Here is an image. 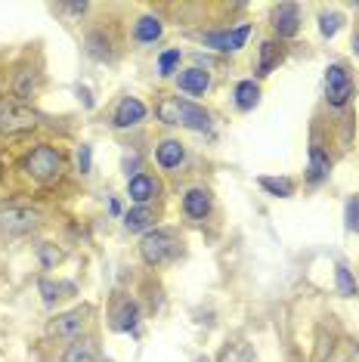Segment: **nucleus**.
<instances>
[{
  "mask_svg": "<svg viewBox=\"0 0 359 362\" xmlns=\"http://www.w3.org/2000/svg\"><path fill=\"white\" fill-rule=\"evenodd\" d=\"M25 174L37 183H53L62 177V155L53 146H37L25 155Z\"/></svg>",
  "mask_w": 359,
  "mask_h": 362,
  "instance_id": "nucleus-1",
  "label": "nucleus"
},
{
  "mask_svg": "<svg viewBox=\"0 0 359 362\" xmlns=\"http://www.w3.org/2000/svg\"><path fill=\"white\" fill-rule=\"evenodd\" d=\"M356 87H353V78H350V71L344 69L341 62H334L325 69V100L334 109H344V105L353 100Z\"/></svg>",
  "mask_w": 359,
  "mask_h": 362,
  "instance_id": "nucleus-2",
  "label": "nucleus"
},
{
  "mask_svg": "<svg viewBox=\"0 0 359 362\" xmlns=\"http://www.w3.org/2000/svg\"><path fill=\"white\" fill-rule=\"evenodd\" d=\"M140 254L149 267H161L177 254V238L167 233V229H152V233L143 235L140 242Z\"/></svg>",
  "mask_w": 359,
  "mask_h": 362,
  "instance_id": "nucleus-3",
  "label": "nucleus"
},
{
  "mask_svg": "<svg viewBox=\"0 0 359 362\" xmlns=\"http://www.w3.org/2000/svg\"><path fill=\"white\" fill-rule=\"evenodd\" d=\"M40 226V214L35 208H22V204H10L0 208V233L6 235H28Z\"/></svg>",
  "mask_w": 359,
  "mask_h": 362,
  "instance_id": "nucleus-4",
  "label": "nucleus"
},
{
  "mask_svg": "<svg viewBox=\"0 0 359 362\" xmlns=\"http://www.w3.org/2000/svg\"><path fill=\"white\" fill-rule=\"evenodd\" d=\"M90 313H93L90 307L69 310V313H62V316H56L47 332L56 334V337H78V334L87 328V322H90Z\"/></svg>",
  "mask_w": 359,
  "mask_h": 362,
  "instance_id": "nucleus-5",
  "label": "nucleus"
},
{
  "mask_svg": "<svg viewBox=\"0 0 359 362\" xmlns=\"http://www.w3.org/2000/svg\"><path fill=\"white\" fill-rule=\"evenodd\" d=\"M37 127V115L28 109V105H6L4 115H0V130L4 134H28V130Z\"/></svg>",
  "mask_w": 359,
  "mask_h": 362,
  "instance_id": "nucleus-6",
  "label": "nucleus"
},
{
  "mask_svg": "<svg viewBox=\"0 0 359 362\" xmlns=\"http://www.w3.org/2000/svg\"><path fill=\"white\" fill-rule=\"evenodd\" d=\"M248 35H251V25H239L233 31H211V35H205V44L214 47V50H220V53H235V50L245 47Z\"/></svg>",
  "mask_w": 359,
  "mask_h": 362,
  "instance_id": "nucleus-7",
  "label": "nucleus"
},
{
  "mask_svg": "<svg viewBox=\"0 0 359 362\" xmlns=\"http://www.w3.org/2000/svg\"><path fill=\"white\" fill-rule=\"evenodd\" d=\"M273 28L279 37H295L300 31V6L298 4H279L273 10Z\"/></svg>",
  "mask_w": 359,
  "mask_h": 362,
  "instance_id": "nucleus-8",
  "label": "nucleus"
},
{
  "mask_svg": "<svg viewBox=\"0 0 359 362\" xmlns=\"http://www.w3.org/2000/svg\"><path fill=\"white\" fill-rule=\"evenodd\" d=\"M177 124L180 127H189V130H208L211 127V115L195 105L189 100H180L177 96Z\"/></svg>",
  "mask_w": 359,
  "mask_h": 362,
  "instance_id": "nucleus-9",
  "label": "nucleus"
},
{
  "mask_svg": "<svg viewBox=\"0 0 359 362\" xmlns=\"http://www.w3.org/2000/svg\"><path fill=\"white\" fill-rule=\"evenodd\" d=\"M136 322H140V307L130 298H118L115 310H112V328L115 332H134Z\"/></svg>",
  "mask_w": 359,
  "mask_h": 362,
  "instance_id": "nucleus-10",
  "label": "nucleus"
},
{
  "mask_svg": "<svg viewBox=\"0 0 359 362\" xmlns=\"http://www.w3.org/2000/svg\"><path fill=\"white\" fill-rule=\"evenodd\" d=\"M331 174V158H329V152L322 149L319 143H313L310 146V164H307V180L313 186H319L322 180H329Z\"/></svg>",
  "mask_w": 359,
  "mask_h": 362,
  "instance_id": "nucleus-11",
  "label": "nucleus"
},
{
  "mask_svg": "<svg viewBox=\"0 0 359 362\" xmlns=\"http://www.w3.org/2000/svg\"><path fill=\"white\" fill-rule=\"evenodd\" d=\"M183 214L189 220H205L211 214V192L208 189H189V192L183 195Z\"/></svg>",
  "mask_w": 359,
  "mask_h": 362,
  "instance_id": "nucleus-12",
  "label": "nucleus"
},
{
  "mask_svg": "<svg viewBox=\"0 0 359 362\" xmlns=\"http://www.w3.org/2000/svg\"><path fill=\"white\" fill-rule=\"evenodd\" d=\"M146 118V105L136 100V96H124L118 103V112H115V127H134Z\"/></svg>",
  "mask_w": 359,
  "mask_h": 362,
  "instance_id": "nucleus-13",
  "label": "nucleus"
},
{
  "mask_svg": "<svg viewBox=\"0 0 359 362\" xmlns=\"http://www.w3.org/2000/svg\"><path fill=\"white\" fill-rule=\"evenodd\" d=\"M127 195L134 199L136 204H146L149 199H155L158 195V183L149 177V174H136L127 180Z\"/></svg>",
  "mask_w": 359,
  "mask_h": 362,
  "instance_id": "nucleus-14",
  "label": "nucleus"
},
{
  "mask_svg": "<svg viewBox=\"0 0 359 362\" xmlns=\"http://www.w3.org/2000/svg\"><path fill=\"white\" fill-rule=\"evenodd\" d=\"M183 158H186V149H183V143H177V139H165V143L158 146V152H155V161H158L165 170L180 168Z\"/></svg>",
  "mask_w": 359,
  "mask_h": 362,
  "instance_id": "nucleus-15",
  "label": "nucleus"
},
{
  "mask_svg": "<svg viewBox=\"0 0 359 362\" xmlns=\"http://www.w3.org/2000/svg\"><path fill=\"white\" fill-rule=\"evenodd\" d=\"M177 84L183 93H189V96H201L205 90L211 87V75L208 71H201V69H189V71H183V75L177 78Z\"/></svg>",
  "mask_w": 359,
  "mask_h": 362,
  "instance_id": "nucleus-16",
  "label": "nucleus"
},
{
  "mask_svg": "<svg viewBox=\"0 0 359 362\" xmlns=\"http://www.w3.org/2000/svg\"><path fill=\"white\" fill-rule=\"evenodd\" d=\"M134 37L140 40V44H155V40L161 37V19L158 16H143V19H136Z\"/></svg>",
  "mask_w": 359,
  "mask_h": 362,
  "instance_id": "nucleus-17",
  "label": "nucleus"
},
{
  "mask_svg": "<svg viewBox=\"0 0 359 362\" xmlns=\"http://www.w3.org/2000/svg\"><path fill=\"white\" fill-rule=\"evenodd\" d=\"M62 362H96V344L90 341V337H84V341L78 337V341L62 353Z\"/></svg>",
  "mask_w": 359,
  "mask_h": 362,
  "instance_id": "nucleus-18",
  "label": "nucleus"
},
{
  "mask_svg": "<svg viewBox=\"0 0 359 362\" xmlns=\"http://www.w3.org/2000/svg\"><path fill=\"white\" fill-rule=\"evenodd\" d=\"M257 103H260V87L254 81H239V84H235V105H239L242 112H251Z\"/></svg>",
  "mask_w": 359,
  "mask_h": 362,
  "instance_id": "nucleus-19",
  "label": "nucleus"
},
{
  "mask_svg": "<svg viewBox=\"0 0 359 362\" xmlns=\"http://www.w3.org/2000/svg\"><path fill=\"white\" fill-rule=\"evenodd\" d=\"M279 62H282V47L276 44V40H264V44H260L257 71H260V75H269V71H273Z\"/></svg>",
  "mask_w": 359,
  "mask_h": 362,
  "instance_id": "nucleus-20",
  "label": "nucleus"
},
{
  "mask_svg": "<svg viewBox=\"0 0 359 362\" xmlns=\"http://www.w3.org/2000/svg\"><path fill=\"white\" fill-rule=\"evenodd\" d=\"M152 223H155V214H152V208H146V204L124 214V226L130 233H143V229H149Z\"/></svg>",
  "mask_w": 359,
  "mask_h": 362,
  "instance_id": "nucleus-21",
  "label": "nucleus"
},
{
  "mask_svg": "<svg viewBox=\"0 0 359 362\" xmlns=\"http://www.w3.org/2000/svg\"><path fill=\"white\" fill-rule=\"evenodd\" d=\"M260 186H264L269 195H279V199L295 195V180H288V177H260Z\"/></svg>",
  "mask_w": 359,
  "mask_h": 362,
  "instance_id": "nucleus-22",
  "label": "nucleus"
},
{
  "mask_svg": "<svg viewBox=\"0 0 359 362\" xmlns=\"http://www.w3.org/2000/svg\"><path fill=\"white\" fill-rule=\"evenodd\" d=\"M35 90H37V78H35V71H19L16 75V84H13V93H16V100H31L35 96Z\"/></svg>",
  "mask_w": 359,
  "mask_h": 362,
  "instance_id": "nucleus-23",
  "label": "nucleus"
},
{
  "mask_svg": "<svg viewBox=\"0 0 359 362\" xmlns=\"http://www.w3.org/2000/svg\"><path fill=\"white\" fill-rule=\"evenodd\" d=\"M75 291V285H69V282H50V279H40V294H44V300L47 303H56L59 298H65V294H71Z\"/></svg>",
  "mask_w": 359,
  "mask_h": 362,
  "instance_id": "nucleus-24",
  "label": "nucleus"
},
{
  "mask_svg": "<svg viewBox=\"0 0 359 362\" xmlns=\"http://www.w3.org/2000/svg\"><path fill=\"white\" fill-rule=\"evenodd\" d=\"M334 285H338V291L344 294V298H353L356 294V279L347 267H334Z\"/></svg>",
  "mask_w": 359,
  "mask_h": 362,
  "instance_id": "nucleus-25",
  "label": "nucleus"
},
{
  "mask_svg": "<svg viewBox=\"0 0 359 362\" xmlns=\"http://www.w3.org/2000/svg\"><path fill=\"white\" fill-rule=\"evenodd\" d=\"M329 362H359V344H353V341H341L338 347L331 350Z\"/></svg>",
  "mask_w": 359,
  "mask_h": 362,
  "instance_id": "nucleus-26",
  "label": "nucleus"
},
{
  "mask_svg": "<svg viewBox=\"0 0 359 362\" xmlns=\"http://www.w3.org/2000/svg\"><path fill=\"white\" fill-rule=\"evenodd\" d=\"M87 53L93 56V59H112L109 40H102V35H87Z\"/></svg>",
  "mask_w": 359,
  "mask_h": 362,
  "instance_id": "nucleus-27",
  "label": "nucleus"
},
{
  "mask_svg": "<svg viewBox=\"0 0 359 362\" xmlns=\"http://www.w3.org/2000/svg\"><path fill=\"white\" fill-rule=\"evenodd\" d=\"M341 25H344V16L341 13H322L319 16V31L325 37H334L341 31Z\"/></svg>",
  "mask_w": 359,
  "mask_h": 362,
  "instance_id": "nucleus-28",
  "label": "nucleus"
},
{
  "mask_svg": "<svg viewBox=\"0 0 359 362\" xmlns=\"http://www.w3.org/2000/svg\"><path fill=\"white\" fill-rule=\"evenodd\" d=\"M155 115H158L165 124H177V96H165V100L155 105Z\"/></svg>",
  "mask_w": 359,
  "mask_h": 362,
  "instance_id": "nucleus-29",
  "label": "nucleus"
},
{
  "mask_svg": "<svg viewBox=\"0 0 359 362\" xmlns=\"http://www.w3.org/2000/svg\"><path fill=\"white\" fill-rule=\"evenodd\" d=\"M37 257H40V267H44V269H50V267H56V263L62 260V251L56 248V245L44 242V245H37Z\"/></svg>",
  "mask_w": 359,
  "mask_h": 362,
  "instance_id": "nucleus-30",
  "label": "nucleus"
},
{
  "mask_svg": "<svg viewBox=\"0 0 359 362\" xmlns=\"http://www.w3.org/2000/svg\"><path fill=\"white\" fill-rule=\"evenodd\" d=\"M180 59H183V53H180V50H165V53H161L158 56V71H161V75H174V71H177V65H180Z\"/></svg>",
  "mask_w": 359,
  "mask_h": 362,
  "instance_id": "nucleus-31",
  "label": "nucleus"
},
{
  "mask_svg": "<svg viewBox=\"0 0 359 362\" xmlns=\"http://www.w3.org/2000/svg\"><path fill=\"white\" fill-rule=\"evenodd\" d=\"M347 229L350 233H359V195L347 202Z\"/></svg>",
  "mask_w": 359,
  "mask_h": 362,
  "instance_id": "nucleus-32",
  "label": "nucleus"
},
{
  "mask_svg": "<svg viewBox=\"0 0 359 362\" xmlns=\"http://www.w3.org/2000/svg\"><path fill=\"white\" fill-rule=\"evenodd\" d=\"M78 170H81V174H87V170H90V146H81V152H78Z\"/></svg>",
  "mask_w": 359,
  "mask_h": 362,
  "instance_id": "nucleus-33",
  "label": "nucleus"
},
{
  "mask_svg": "<svg viewBox=\"0 0 359 362\" xmlns=\"http://www.w3.org/2000/svg\"><path fill=\"white\" fill-rule=\"evenodd\" d=\"M69 13H75V16H81V13H87V4H69L65 6Z\"/></svg>",
  "mask_w": 359,
  "mask_h": 362,
  "instance_id": "nucleus-34",
  "label": "nucleus"
},
{
  "mask_svg": "<svg viewBox=\"0 0 359 362\" xmlns=\"http://www.w3.org/2000/svg\"><path fill=\"white\" fill-rule=\"evenodd\" d=\"M353 53L359 56V31H356V35H353Z\"/></svg>",
  "mask_w": 359,
  "mask_h": 362,
  "instance_id": "nucleus-35",
  "label": "nucleus"
},
{
  "mask_svg": "<svg viewBox=\"0 0 359 362\" xmlns=\"http://www.w3.org/2000/svg\"><path fill=\"white\" fill-rule=\"evenodd\" d=\"M4 109H6V105H4V100H0V115H4Z\"/></svg>",
  "mask_w": 359,
  "mask_h": 362,
  "instance_id": "nucleus-36",
  "label": "nucleus"
}]
</instances>
